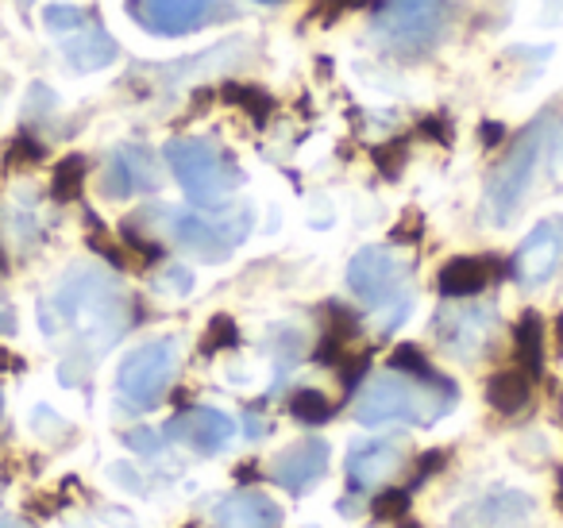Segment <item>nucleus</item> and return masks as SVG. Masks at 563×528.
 <instances>
[{
    "instance_id": "5",
    "label": "nucleus",
    "mask_w": 563,
    "mask_h": 528,
    "mask_svg": "<svg viewBox=\"0 0 563 528\" xmlns=\"http://www.w3.org/2000/svg\"><path fill=\"white\" fill-rule=\"evenodd\" d=\"M452 9L448 0H390L375 16V35L398 58H421L444 40Z\"/></svg>"
},
{
    "instance_id": "28",
    "label": "nucleus",
    "mask_w": 563,
    "mask_h": 528,
    "mask_svg": "<svg viewBox=\"0 0 563 528\" xmlns=\"http://www.w3.org/2000/svg\"><path fill=\"white\" fill-rule=\"evenodd\" d=\"M301 348H306V336H301L294 324H282L278 332H274V374H278V378L298 363Z\"/></svg>"
},
{
    "instance_id": "36",
    "label": "nucleus",
    "mask_w": 563,
    "mask_h": 528,
    "mask_svg": "<svg viewBox=\"0 0 563 528\" xmlns=\"http://www.w3.org/2000/svg\"><path fill=\"white\" fill-rule=\"evenodd\" d=\"M124 440L132 443L135 451H158V443H155L158 436H155V432H143V428H135V432H128Z\"/></svg>"
},
{
    "instance_id": "40",
    "label": "nucleus",
    "mask_w": 563,
    "mask_h": 528,
    "mask_svg": "<svg viewBox=\"0 0 563 528\" xmlns=\"http://www.w3.org/2000/svg\"><path fill=\"white\" fill-rule=\"evenodd\" d=\"M0 413H4V394H0Z\"/></svg>"
},
{
    "instance_id": "18",
    "label": "nucleus",
    "mask_w": 563,
    "mask_h": 528,
    "mask_svg": "<svg viewBox=\"0 0 563 528\" xmlns=\"http://www.w3.org/2000/svg\"><path fill=\"white\" fill-rule=\"evenodd\" d=\"M212 528H282V505L263 490H235L217 505Z\"/></svg>"
},
{
    "instance_id": "39",
    "label": "nucleus",
    "mask_w": 563,
    "mask_h": 528,
    "mask_svg": "<svg viewBox=\"0 0 563 528\" xmlns=\"http://www.w3.org/2000/svg\"><path fill=\"white\" fill-rule=\"evenodd\" d=\"M0 528H27V525H24V520H12L9 517V520H0Z\"/></svg>"
},
{
    "instance_id": "24",
    "label": "nucleus",
    "mask_w": 563,
    "mask_h": 528,
    "mask_svg": "<svg viewBox=\"0 0 563 528\" xmlns=\"http://www.w3.org/2000/svg\"><path fill=\"white\" fill-rule=\"evenodd\" d=\"M390 366H394V371H406V378L421 382V386H452L444 374L432 371V363L424 359V351L413 348V343H401V348L390 355Z\"/></svg>"
},
{
    "instance_id": "11",
    "label": "nucleus",
    "mask_w": 563,
    "mask_h": 528,
    "mask_svg": "<svg viewBox=\"0 0 563 528\" xmlns=\"http://www.w3.org/2000/svg\"><path fill=\"white\" fill-rule=\"evenodd\" d=\"M166 436L186 443L197 455H220L235 440V417H228L224 409H212V405H197V409L178 413L166 425Z\"/></svg>"
},
{
    "instance_id": "14",
    "label": "nucleus",
    "mask_w": 563,
    "mask_h": 528,
    "mask_svg": "<svg viewBox=\"0 0 563 528\" xmlns=\"http://www.w3.org/2000/svg\"><path fill=\"white\" fill-rule=\"evenodd\" d=\"M401 463H406V448H401V440H394V436H383V440H360L344 459L347 486L367 494V490L390 482L394 474L401 471Z\"/></svg>"
},
{
    "instance_id": "6",
    "label": "nucleus",
    "mask_w": 563,
    "mask_h": 528,
    "mask_svg": "<svg viewBox=\"0 0 563 528\" xmlns=\"http://www.w3.org/2000/svg\"><path fill=\"white\" fill-rule=\"evenodd\" d=\"M540 147H544V124H532L521 140L514 143L506 158L498 163V170L486 182V220L494 228H506L517 220L525 197H529V186L537 178V163H540Z\"/></svg>"
},
{
    "instance_id": "2",
    "label": "nucleus",
    "mask_w": 563,
    "mask_h": 528,
    "mask_svg": "<svg viewBox=\"0 0 563 528\" xmlns=\"http://www.w3.org/2000/svg\"><path fill=\"white\" fill-rule=\"evenodd\" d=\"M455 405V386H421L413 378L375 374L355 397V420L367 428L378 425H432Z\"/></svg>"
},
{
    "instance_id": "31",
    "label": "nucleus",
    "mask_w": 563,
    "mask_h": 528,
    "mask_svg": "<svg viewBox=\"0 0 563 528\" xmlns=\"http://www.w3.org/2000/svg\"><path fill=\"white\" fill-rule=\"evenodd\" d=\"M406 509H409L406 490H390V494H383L375 505H371V513H375V517H398V513H406Z\"/></svg>"
},
{
    "instance_id": "4",
    "label": "nucleus",
    "mask_w": 563,
    "mask_h": 528,
    "mask_svg": "<svg viewBox=\"0 0 563 528\" xmlns=\"http://www.w3.org/2000/svg\"><path fill=\"white\" fill-rule=\"evenodd\" d=\"M151 217L163 224V232L178 243L181 251L205 258V263H224L235 248L251 235V209H235L228 217H201V212L170 209V205H158L151 209Z\"/></svg>"
},
{
    "instance_id": "34",
    "label": "nucleus",
    "mask_w": 563,
    "mask_h": 528,
    "mask_svg": "<svg viewBox=\"0 0 563 528\" xmlns=\"http://www.w3.org/2000/svg\"><path fill=\"white\" fill-rule=\"evenodd\" d=\"M421 132L424 135H432V140H437L440 135V143H452V124H448V117H429V120H421Z\"/></svg>"
},
{
    "instance_id": "10",
    "label": "nucleus",
    "mask_w": 563,
    "mask_h": 528,
    "mask_svg": "<svg viewBox=\"0 0 563 528\" xmlns=\"http://www.w3.org/2000/svg\"><path fill=\"white\" fill-rule=\"evenodd\" d=\"M158 189V155L143 143H120L101 170V194L112 201L155 194Z\"/></svg>"
},
{
    "instance_id": "17",
    "label": "nucleus",
    "mask_w": 563,
    "mask_h": 528,
    "mask_svg": "<svg viewBox=\"0 0 563 528\" xmlns=\"http://www.w3.org/2000/svg\"><path fill=\"white\" fill-rule=\"evenodd\" d=\"M501 274V263L490 255H460V258H448L437 274V289L440 297L448 301H471L478 297L494 278Z\"/></svg>"
},
{
    "instance_id": "37",
    "label": "nucleus",
    "mask_w": 563,
    "mask_h": 528,
    "mask_svg": "<svg viewBox=\"0 0 563 528\" xmlns=\"http://www.w3.org/2000/svg\"><path fill=\"white\" fill-rule=\"evenodd\" d=\"M552 163H555V170H563V128L555 132V140H552Z\"/></svg>"
},
{
    "instance_id": "21",
    "label": "nucleus",
    "mask_w": 563,
    "mask_h": 528,
    "mask_svg": "<svg viewBox=\"0 0 563 528\" xmlns=\"http://www.w3.org/2000/svg\"><path fill=\"white\" fill-rule=\"evenodd\" d=\"M217 97L224 105H235L240 112H247L255 124H266L274 112V97L266 94V89L251 86V81H224V86L217 89Z\"/></svg>"
},
{
    "instance_id": "38",
    "label": "nucleus",
    "mask_w": 563,
    "mask_h": 528,
    "mask_svg": "<svg viewBox=\"0 0 563 528\" xmlns=\"http://www.w3.org/2000/svg\"><path fill=\"white\" fill-rule=\"evenodd\" d=\"M12 328H16V320H12V309L0 301V332H12Z\"/></svg>"
},
{
    "instance_id": "9",
    "label": "nucleus",
    "mask_w": 563,
    "mask_h": 528,
    "mask_svg": "<svg viewBox=\"0 0 563 528\" xmlns=\"http://www.w3.org/2000/svg\"><path fill=\"white\" fill-rule=\"evenodd\" d=\"M498 328H501L498 309H490V305H478V301L444 305L432 317V340L440 343V351H448L460 363H478L490 351Z\"/></svg>"
},
{
    "instance_id": "41",
    "label": "nucleus",
    "mask_w": 563,
    "mask_h": 528,
    "mask_svg": "<svg viewBox=\"0 0 563 528\" xmlns=\"http://www.w3.org/2000/svg\"><path fill=\"white\" fill-rule=\"evenodd\" d=\"M20 4H24V9H27V4H32V0H20Z\"/></svg>"
},
{
    "instance_id": "35",
    "label": "nucleus",
    "mask_w": 563,
    "mask_h": 528,
    "mask_svg": "<svg viewBox=\"0 0 563 528\" xmlns=\"http://www.w3.org/2000/svg\"><path fill=\"white\" fill-rule=\"evenodd\" d=\"M478 140H483V147H498V143L506 140V128L494 124V120H486V124L478 128Z\"/></svg>"
},
{
    "instance_id": "3",
    "label": "nucleus",
    "mask_w": 563,
    "mask_h": 528,
    "mask_svg": "<svg viewBox=\"0 0 563 528\" xmlns=\"http://www.w3.org/2000/svg\"><path fill=\"white\" fill-rule=\"evenodd\" d=\"M163 158L197 209H220L243 186V170L235 166V158L220 151L217 143L197 140V135L170 140L163 147Z\"/></svg>"
},
{
    "instance_id": "15",
    "label": "nucleus",
    "mask_w": 563,
    "mask_h": 528,
    "mask_svg": "<svg viewBox=\"0 0 563 528\" xmlns=\"http://www.w3.org/2000/svg\"><path fill=\"white\" fill-rule=\"evenodd\" d=\"M212 0H128V12L135 16V24L147 28L151 35H186L197 32L209 16Z\"/></svg>"
},
{
    "instance_id": "8",
    "label": "nucleus",
    "mask_w": 563,
    "mask_h": 528,
    "mask_svg": "<svg viewBox=\"0 0 563 528\" xmlns=\"http://www.w3.org/2000/svg\"><path fill=\"white\" fill-rule=\"evenodd\" d=\"M406 282H409V263L394 248H363L347 263V286H352V294L363 297L367 305H378V309L394 305L398 312H409L413 297H409Z\"/></svg>"
},
{
    "instance_id": "33",
    "label": "nucleus",
    "mask_w": 563,
    "mask_h": 528,
    "mask_svg": "<svg viewBox=\"0 0 563 528\" xmlns=\"http://www.w3.org/2000/svg\"><path fill=\"white\" fill-rule=\"evenodd\" d=\"M163 286H170L174 294H189V289H194V274H189L186 266H166Z\"/></svg>"
},
{
    "instance_id": "13",
    "label": "nucleus",
    "mask_w": 563,
    "mask_h": 528,
    "mask_svg": "<svg viewBox=\"0 0 563 528\" xmlns=\"http://www.w3.org/2000/svg\"><path fill=\"white\" fill-rule=\"evenodd\" d=\"M563 263V220H540L514 255V274L521 286H544Z\"/></svg>"
},
{
    "instance_id": "19",
    "label": "nucleus",
    "mask_w": 563,
    "mask_h": 528,
    "mask_svg": "<svg viewBox=\"0 0 563 528\" xmlns=\"http://www.w3.org/2000/svg\"><path fill=\"white\" fill-rule=\"evenodd\" d=\"M63 58L78 74H93V70H104V66L117 63L120 47H117V40H112V35L93 20V24L81 28L78 35H66V40H63Z\"/></svg>"
},
{
    "instance_id": "26",
    "label": "nucleus",
    "mask_w": 563,
    "mask_h": 528,
    "mask_svg": "<svg viewBox=\"0 0 563 528\" xmlns=\"http://www.w3.org/2000/svg\"><path fill=\"white\" fill-rule=\"evenodd\" d=\"M286 409L294 413L298 420H306V425H324V420H332V402L321 394V389H294L290 402H286Z\"/></svg>"
},
{
    "instance_id": "42",
    "label": "nucleus",
    "mask_w": 563,
    "mask_h": 528,
    "mask_svg": "<svg viewBox=\"0 0 563 528\" xmlns=\"http://www.w3.org/2000/svg\"><path fill=\"white\" fill-rule=\"evenodd\" d=\"M186 528H194V525H186Z\"/></svg>"
},
{
    "instance_id": "29",
    "label": "nucleus",
    "mask_w": 563,
    "mask_h": 528,
    "mask_svg": "<svg viewBox=\"0 0 563 528\" xmlns=\"http://www.w3.org/2000/svg\"><path fill=\"white\" fill-rule=\"evenodd\" d=\"M43 155H47V147H43L35 135L20 132L16 140L9 143V155H4V166H35L43 163Z\"/></svg>"
},
{
    "instance_id": "27",
    "label": "nucleus",
    "mask_w": 563,
    "mask_h": 528,
    "mask_svg": "<svg viewBox=\"0 0 563 528\" xmlns=\"http://www.w3.org/2000/svg\"><path fill=\"white\" fill-rule=\"evenodd\" d=\"M235 348H240V328H235V320L228 317V312L212 317L201 336V355H217V351H235Z\"/></svg>"
},
{
    "instance_id": "23",
    "label": "nucleus",
    "mask_w": 563,
    "mask_h": 528,
    "mask_svg": "<svg viewBox=\"0 0 563 528\" xmlns=\"http://www.w3.org/2000/svg\"><path fill=\"white\" fill-rule=\"evenodd\" d=\"M86 178H89V163L81 155H70L55 166V182H51V197L55 201H78L86 194Z\"/></svg>"
},
{
    "instance_id": "30",
    "label": "nucleus",
    "mask_w": 563,
    "mask_h": 528,
    "mask_svg": "<svg viewBox=\"0 0 563 528\" xmlns=\"http://www.w3.org/2000/svg\"><path fill=\"white\" fill-rule=\"evenodd\" d=\"M406 155H409L406 140H390L386 147H375V163H378V170H383V178H398Z\"/></svg>"
},
{
    "instance_id": "12",
    "label": "nucleus",
    "mask_w": 563,
    "mask_h": 528,
    "mask_svg": "<svg viewBox=\"0 0 563 528\" xmlns=\"http://www.w3.org/2000/svg\"><path fill=\"white\" fill-rule=\"evenodd\" d=\"M329 455H332L329 443L317 440V436L313 440H298V443H290V448H282L278 455H274L271 479L278 482L286 494L301 497L324 479V471H329Z\"/></svg>"
},
{
    "instance_id": "32",
    "label": "nucleus",
    "mask_w": 563,
    "mask_h": 528,
    "mask_svg": "<svg viewBox=\"0 0 563 528\" xmlns=\"http://www.w3.org/2000/svg\"><path fill=\"white\" fill-rule=\"evenodd\" d=\"M375 0H321L317 4V16H321V24H332V16L336 12H355V9H371Z\"/></svg>"
},
{
    "instance_id": "22",
    "label": "nucleus",
    "mask_w": 563,
    "mask_h": 528,
    "mask_svg": "<svg viewBox=\"0 0 563 528\" xmlns=\"http://www.w3.org/2000/svg\"><path fill=\"white\" fill-rule=\"evenodd\" d=\"M517 359H521V371L529 374V378H537L540 366H544V324H540L537 312H525L521 320H517Z\"/></svg>"
},
{
    "instance_id": "7",
    "label": "nucleus",
    "mask_w": 563,
    "mask_h": 528,
    "mask_svg": "<svg viewBox=\"0 0 563 528\" xmlns=\"http://www.w3.org/2000/svg\"><path fill=\"white\" fill-rule=\"evenodd\" d=\"M174 374H178V340L174 336L147 340L124 355V363L117 371V394L135 413H147L166 397Z\"/></svg>"
},
{
    "instance_id": "25",
    "label": "nucleus",
    "mask_w": 563,
    "mask_h": 528,
    "mask_svg": "<svg viewBox=\"0 0 563 528\" xmlns=\"http://www.w3.org/2000/svg\"><path fill=\"white\" fill-rule=\"evenodd\" d=\"M93 20H101V16L89 9H78V4H47V9H43V24L55 35H78L81 28H89Z\"/></svg>"
},
{
    "instance_id": "16",
    "label": "nucleus",
    "mask_w": 563,
    "mask_h": 528,
    "mask_svg": "<svg viewBox=\"0 0 563 528\" xmlns=\"http://www.w3.org/2000/svg\"><path fill=\"white\" fill-rule=\"evenodd\" d=\"M537 502L521 490H498V494H486L478 502L463 505L452 517V528H517L532 517Z\"/></svg>"
},
{
    "instance_id": "1",
    "label": "nucleus",
    "mask_w": 563,
    "mask_h": 528,
    "mask_svg": "<svg viewBox=\"0 0 563 528\" xmlns=\"http://www.w3.org/2000/svg\"><path fill=\"white\" fill-rule=\"evenodd\" d=\"M128 324H132V297L101 266H74L43 305V332H66L78 343L70 355L86 363L120 343Z\"/></svg>"
},
{
    "instance_id": "20",
    "label": "nucleus",
    "mask_w": 563,
    "mask_h": 528,
    "mask_svg": "<svg viewBox=\"0 0 563 528\" xmlns=\"http://www.w3.org/2000/svg\"><path fill=\"white\" fill-rule=\"evenodd\" d=\"M529 394H532V378L514 366V371H498L490 382H486V402L501 413V417H514L529 405Z\"/></svg>"
}]
</instances>
